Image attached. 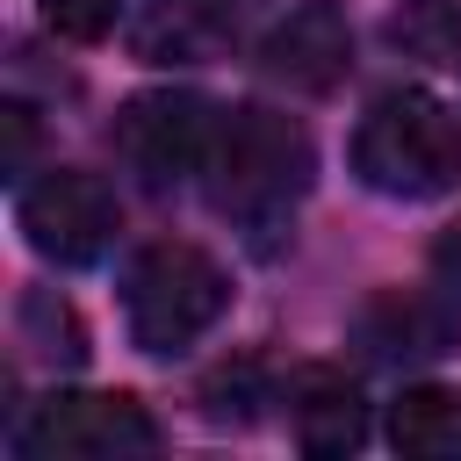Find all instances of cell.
<instances>
[{
  "label": "cell",
  "instance_id": "cell-2",
  "mask_svg": "<svg viewBox=\"0 0 461 461\" xmlns=\"http://www.w3.org/2000/svg\"><path fill=\"white\" fill-rule=\"evenodd\" d=\"M353 173L375 194H396V202L447 194L461 180V115L425 86L382 94L353 130Z\"/></svg>",
  "mask_w": 461,
  "mask_h": 461
},
{
  "label": "cell",
  "instance_id": "cell-9",
  "mask_svg": "<svg viewBox=\"0 0 461 461\" xmlns=\"http://www.w3.org/2000/svg\"><path fill=\"white\" fill-rule=\"evenodd\" d=\"M252 0H144L130 43L144 65H202L223 43H238Z\"/></svg>",
  "mask_w": 461,
  "mask_h": 461
},
{
  "label": "cell",
  "instance_id": "cell-11",
  "mask_svg": "<svg viewBox=\"0 0 461 461\" xmlns=\"http://www.w3.org/2000/svg\"><path fill=\"white\" fill-rule=\"evenodd\" d=\"M389 447L411 461H461V396L454 389H403L389 403Z\"/></svg>",
  "mask_w": 461,
  "mask_h": 461
},
{
  "label": "cell",
  "instance_id": "cell-16",
  "mask_svg": "<svg viewBox=\"0 0 461 461\" xmlns=\"http://www.w3.org/2000/svg\"><path fill=\"white\" fill-rule=\"evenodd\" d=\"M432 267H439V274H447V281L461 288V216H454V223L439 230V245H432Z\"/></svg>",
  "mask_w": 461,
  "mask_h": 461
},
{
  "label": "cell",
  "instance_id": "cell-12",
  "mask_svg": "<svg viewBox=\"0 0 461 461\" xmlns=\"http://www.w3.org/2000/svg\"><path fill=\"white\" fill-rule=\"evenodd\" d=\"M389 43H403L411 58H432V65H461V7L454 0H403L389 14Z\"/></svg>",
  "mask_w": 461,
  "mask_h": 461
},
{
  "label": "cell",
  "instance_id": "cell-3",
  "mask_svg": "<svg viewBox=\"0 0 461 461\" xmlns=\"http://www.w3.org/2000/svg\"><path fill=\"white\" fill-rule=\"evenodd\" d=\"M122 310H130V339L144 353H187L223 310H230V281L223 267L202 252V245H180V238H158L130 259V281H122Z\"/></svg>",
  "mask_w": 461,
  "mask_h": 461
},
{
  "label": "cell",
  "instance_id": "cell-13",
  "mask_svg": "<svg viewBox=\"0 0 461 461\" xmlns=\"http://www.w3.org/2000/svg\"><path fill=\"white\" fill-rule=\"evenodd\" d=\"M115 14H122V0H43V22L72 43H101L115 29Z\"/></svg>",
  "mask_w": 461,
  "mask_h": 461
},
{
  "label": "cell",
  "instance_id": "cell-15",
  "mask_svg": "<svg viewBox=\"0 0 461 461\" xmlns=\"http://www.w3.org/2000/svg\"><path fill=\"white\" fill-rule=\"evenodd\" d=\"M0 130H7V144H0V173H7V180H22V173H29V158H36V108L7 101V108H0Z\"/></svg>",
  "mask_w": 461,
  "mask_h": 461
},
{
  "label": "cell",
  "instance_id": "cell-10",
  "mask_svg": "<svg viewBox=\"0 0 461 461\" xmlns=\"http://www.w3.org/2000/svg\"><path fill=\"white\" fill-rule=\"evenodd\" d=\"M288 411H295V439L310 454H353L367 439V403L346 375L331 367H310L295 389H288Z\"/></svg>",
  "mask_w": 461,
  "mask_h": 461
},
{
  "label": "cell",
  "instance_id": "cell-6",
  "mask_svg": "<svg viewBox=\"0 0 461 461\" xmlns=\"http://www.w3.org/2000/svg\"><path fill=\"white\" fill-rule=\"evenodd\" d=\"M14 216H22V238L43 259H58V267H86L115 238V194L94 173H79V166H58V173L29 180Z\"/></svg>",
  "mask_w": 461,
  "mask_h": 461
},
{
  "label": "cell",
  "instance_id": "cell-14",
  "mask_svg": "<svg viewBox=\"0 0 461 461\" xmlns=\"http://www.w3.org/2000/svg\"><path fill=\"white\" fill-rule=\"evenodd\" d=\"M22 317H36V324H43V339H50L43 353H50V360H65V367H72V360L86 353V331H79V317H72L65 303H50L43 288H36L29 303H22Z\"/></svg>",
  "mask_w": 461,
  "mask_h": 461
},
{
  "label": "cell",
  "instance_id": "cell-1",
  "mask_svg": "<svg viewBox=\"0 0 461 461\" xmlns=\"http://www.w3.org/2000/svg\"><path fill=\"white\" fill-rule=\"evenodd\" d=\"M310 173H317V151H310V130L295 115H274V108H223L216 115L202 187H209V209L230 216L259 252L295 223Z\"/></svg>",
  "mask_w": 461,
  "mask_h": 461
},
{
  "label": "cell",
  "instance_id": "cell-8",
  "mask_svg": "<svg viewBox=\"0 0 461 461\" xmlns=\"http://www.w3.org/2000/svg\"><path fill=\"white\" fill-rule=\"evenodd\" d=\"M454 339H461V310L447 295H425V288H389L353 317V346L367 360H389V367L439 360V353H454Z\"/></svg>",
  "mask_w": 461,
  "mask_h": 461
},
{
  "label": "cell",
  "instance_id": "cell-7",
  "mask_svg": "<svg viewBox=\"0 0 461 461\" xmlns=\"http://www.w3.org/2000/svg\"><path fill=\"white\" fill-rule=\"evenodd\" d=\"M346 65H353V29H346V14L331 0L288 7L259 43V72L281 79L288 94H331L346 79Z\"/></svg>",
  "mask_w": 461,
  "mask_h": 461
},
{
  "label": "cell",
  "instance_id": "cell-5",
  "mask_svg": "<svg viewBox=\"0 0 461 461\" xmlns=\"http://www.w3.org/2000/svg\"><path fill=\"white\" fill-rule=\"evenodd\" d=\"M209 137H216V108H209L202 94H173V86L122 101V115H115V130H108L115 158H122L144 187H173V180L202 173Z\"/></svg>",
  "mask_w": 461,
  "mask_h": 461
},
{
  "label": "cell",
  "instance_id": "cell-4",
  "mask_svg": "<svg viewBox=\"0 0 461 461\" xmlns=\"http://www.w3.org/2000/svg\"><path fill=\"white\" fill-rule=\"evenodd\" d=\"M151 447H158V425L122 389H58L14 432V454H29V461H122V454H151Z\"/></svg>",
  "mask_w": 461,
  "mask_h": 461
}]
</instances>
